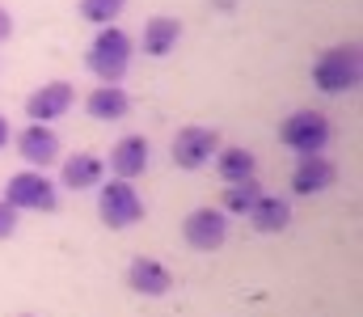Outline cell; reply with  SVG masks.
Masks as SVG:
<instances>
[{
  "label": "cell",
  "instance_id": "1",
  "mask_svg": "<svg viewBox=\"0 0 363 317\" xmlns=\"http://www.w3.org/2000/svg\"><path fill=\"white\" fill-rule=\"evenodd\" d=\"M131 55H135L131 34L118 30V26H101L93 34L89 51H85V68H89L101 85H118L127 77V68H131Z\"/></svg>",
  "mask_w": 363,
  "mask_h": 317
},
{
  "label": "cell",
  "instance_id": "2",
  "mask_svg": "<svg viewBox=\"0 0 363 317\" xmlns=\"http://www.w3.org/2000/svg\"><path fill=\"white\" fill-rule=\"evenodd\" d=\"M363 77V55H359V43H338V47H325L313 64V85L330 98L338 94H351Z\"/></svg>",
  "mask_w": 363,
  "mask_h": 317
},
{
  "label": "cell",
  "instance_id": "3",
  "mask_svg": "<svg viewBox=\"0 0 363 317\" xmlns=\"http://www.w3.org/2000/svg\"><path fill=\"white\" fill-rule=\"evenodd\" d=\"M330 118L321 110H291L283 123H279V144L291 148L296 157H313V152H325L330 148Z\"/></svg>",
  "mask_w": 363,
  "mask_h": 317
},
{
  "label": "cell",
  "instance_id": "4",
  "mask_svg": "<svg viewBox=\"0 0 363 317\" xmlns=\"http://www.w3.org/2000/svg\"><path fill=\"white\" fill-rule=\"evenodd\" d=\"M4 204L13 211H55L60 208V191L43 169H21L4 182Z\"/></svg>",
  "mask_w": 363,
  "mask_h": 317
},
{
  "label": "cell",
  "instance_id": "5",
  "mask_svg": "<svg viewBox=\"0 0 363 317\" xmlns=\"http://www.w3.org/2000/svg\"><path fill=\"white\" fill-rule=\"evenodd\" d=\"M97 216H101V224L106 228H131V224H140L144 220V199H140V191L131 187V182H123V178H114V182H101L97 187Z\"/></svg>",
  "mask_w": 363,
  "mask_h": 317
},
{
  "label": "cell",
  "instance_id": "6",
  "mask_svg": "<svg viewBox=\"0 0 363 317\" xmlns=\"http://www.w3.org/2000/svg\"><path fill=\"white\" fill-rule=\"evenodd\" d=\"M174 165L178 169H203V165H211L216 161V152H220V131L216 127H199V123H190V127H182L178 135H174Z\"/></svg>",
  "mask_w": 363,
  "mask_h": 317
},
{
  "label": "cell",
  "instance_id": "7",
  "mask_svg": "<svg viewBox=\"0 0 363 317\" xmlns=\"http://www.w3.org/2000/svg\"><path fill=\"white\" fill-rule=\"evenodd\" d=\"M182 241L199 254H211L228 241V211L220 208H194L182 220Z\"/></svg>",
  "mask_w": 363,
  "mask_h": 317
},
{
  "label": "cell",
  "instance_id": "8",
  "mask_svg": "<svg viewBox=\"0 0 363 317\" xmlns=\"http://www.w3.org/2000/svg\"><path fill=\"white\" fill-rule=\"evenodd\" d=\"M72 102H77V89L68 81H47L26 98V114H30V123H55L72 110Z\"/></svg>",
  "mask_w": 363,
  "mask_h": 317
},
{
  "label": "cell",
  "instance_id": "9",
  "mask_svg": "<svg viewBox=\"0 0 363 317\" xmlns=\"http://www.w3.org/2000/svg\"><path fill=\"white\" fill-rule=\"evenodd\" d=\"M17 152L30 169H47L60 161V135L51 131V123H30L17 131Z\"/></svg>",
  "mask_w": 363,
  "mask_h": 317
},
{
  "label": "cell",
  "instance_id": "10",
  "mask_svg": "<svg viewBox=\"0 0 363 317\" xmlns=\"http://www.w3.org/2000/svg\"><path fill=\"white\" fill-rule=\"evenodd\" d=\"M338 182V165L325 157V152H313V157H300L296 169H291V191L296 195H321Z\"/></svg>",
  "mask_w": 363,
  "mask_h": 317
},
{
  "label": "cell",
  "instance_id": "11",
  "mask_svg": "<svg viewBox=\"0 0 363 317\" xmlns=\"http://www.w3.org/2000/svg\"><path fill=\"white\" fill-rule=\"evenodd\" d=\"M148 161H152V148H148L144 135H123V140L110 144V174L123 178V182L140 178L148 169Z\"/></svg>",
  "mask_w": 363,
  "mask_h": 317
},
{
  "label": "cell",
  "instance_id": "12",
  "mask_svg": "<svg viewBox=\"0 0 363 317\" xmlns=\"http://www.w3.org/2000/svg\"><path fill=\"white\" fill-rule=\"evenodd\" d=\"M60 182L68 191H93V187L106 182V161L93 157V152H72V157L60 161Z\"/></svg>",
  "mask_w": 363,
  "mask_h": 317
},
{
  "label": "cell",
  "instance_id": "13",
  "mask_svg": "<svg viewBox=\"0 0 363 317\" xmlns=\"http://www.w3.org/2000/svg\"><path fill=\"white\" fill-rule=\"evenodd\" d=\"M127 288L140 292V296H165L174 288V275L157 258H131L127 262Z\"/></svg>",
  "mask_w": 363,
  "mask_h": 317
},
{
  "label": "cell",
  "instance_id": "14",
  "mask_svg": "<svg viewBox=\"0 0 363 317\" xmlns=\"http://www.w3.org/2000/svg\"><path fill=\"white\" fill-rule=\"evenodd\" d=\"M182 43V21L178 17H148L144 34H140V51L152 60H165L174 47Z\"/></svg>",
  "mask_w": 363,
  "mask_h": 317
},
{
  "label": "cell",
  "instance_id": "15",
  "mask_svg": "<svg viewBox=\"0 0 363 317\" xmlns=\"http://www.w3.org/2000/svg\"><path fill=\"white\" fill-rule=\"evenodd\" d=\"M85 110H89V118H97V123H118V118L131 114V98H127L123 85H97L89 98H85Z\"/></svg>",
  "mask_w": 363,
  "mask_h": 317
},
{
  "label": "cell",
  "instance_id": "16",
  "mask_svg": "<svg viewBox=\"0 0 363 317\" xmlns=\"http://www.w3.org/2000/svg\"><path fill=\"white\" fill-rule=\"evenodd\" d=\"M216 174H220L224 187H228V182H245V178L258 174V157H254L250 148H241V144H233V148L220 144V152H216Z\"/></svg>",
  "mask_w": 363,
  "mask_h": 317
},
{
  "label": "cell",
  "instance_id": "17",
  "mask_svg": "<svg viewBox=\"0 0 363 317\" xmlns=\"http://www.w3.org/2000/svg\"><path fill=\"white\" fill-rule=\"evenodd\" d=\"M250 224H254L258 233H283V228L291 224V204L279 199V195H262V199L250 208Z\"/></svg>",
  "mask_w": 363,
  "mask_h": 317
},
{
  "label": "cell",
  "instance_id": "18",
  "mask_svg": "<svg viewBox=\"0 0 363 317\" xmlns=\"http://www.w3.org/2000/svg\"><path fill=\"white\" fill-rule=\"evenodd\" d=\"M262 182L258 178H245V182H228L224 195H220V211H233V216H250V208L262 199Z\"/></svg>",
  "mask_w": 363,
  "mask_h": 317
},
{
  "label": "cell",
  "instance_id": "19",
  "mask_svg": "<svg viewBox=\"0 0 363 317\" xmlns=\"http://www.w3.org/2000/svg\"><path fill=\"white\" fill-rule=\"evenodd\" d=\"M127 9V0H81L77 4V13L93 21V26H114V17Z\"/></svg>",
  "mask_w": 363,
  "mask_h": 317
},
{
  "label": "cell",
  "instance_id": "20",
  "mask_svg": "<svg viewBox=\"0 0 363 317\" xmlns=\"http://www.w3.org/2000/svg\"><path fill=\"white\" fill-rule=\"evenodd\" d=\"M13 233H17V211L0 199V241H9Z\"/></svg>",
  "mask_w": 363,
  "mask_h": 317
},
{
  "label": "cell",
  "instance_id": "21",
  "mask_svg": "<svg viewBox=\"0 0 363 317\" xmlns=\"http://www.w3.org/2000/svg\"><path fill=\"white\" fill-rule=\"evenodd\" d=\"M9 34H13V17H9V9L0 4V43H4Z\"/></svg>",
  "mask_w": 363,
  "mask_h": 317
},
{
  "label": "cell",
  "instance_id": "22",
  "mask_svg": "<svg viewBox=\"0 0 363 317\" xmlns=\"http://www.w3.org/2000/svg\"><path fill=\"white\" fill-rule=\"evenodd\" d=\"M4 144H9V118L0 114V148H4Z\"/></svg>",
  "mask_w": 363,
  "mask_h": 317
}]
</instances>
